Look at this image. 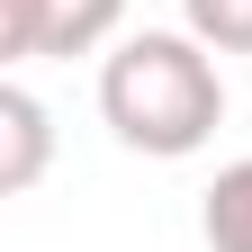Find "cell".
Here are the masks:
<instances>
[{
	"instance_id": "1",
	"label": "cell",
	"mask_w": 252,
	"mask_h": 252,
	"mask_svg": "<svg viewBox=\"0 0 252 252\" xmlns=\"http://www.w3.org/2000/svg\"><path fill=\"white\" fill-rule=\"evenodd\" d=\"M99 117L126 153H153V162H180L198 153L216 126H225V81H216V54L189 36V27H144L99 63Z\"/></svg>"
},
{
	"instance_id": "3",
	"label": "cell",
	"mask_w": 252,
	"mask_h": 252,
	"mask_svg": "<svg viewBox=\"0 0 252 252\" xmlns=\"http://www.w3.org/2000/svg\"><path fill=\"white\" fill-rule=\"evenodd\" d=\"M45 153H54V126H45V99L36 90H0V189L27 198V189L45 180Z\"/></svg>"
},
{
	"instance_id": "2",
	"label": "cell",
	"mask_w": 252,
	"mask_h": 252,
	"mask_svg": "<svg viewBox=\"0 0 252 252\" xmlns=\"http://www.w3.org/2000/svg\"><path fill=\"white\" fill-rule=\"evenodd\" d=\"M126 0H0V54L36 63V54H99L117 36Z\"/></svg>"
},
{
	"instance_id": "4",
	"label": "cell",
	"mask_w": 252,
	"mask_h": 252,
	"mask_svg": "<svg viewBox=\"0 0 252 252\" xmlns=\"http://www.w3.org/2000/svg\"><path fill=\"white\" fill-rule=\"evenodd\" d=\"M198 234H207V252H252V162L216 171L207 207H198Z\"/></svg>"
},
{
	"instance_id": "5",
	"label": "cell",
	"mask_w": 252,
	"mask_h": 252,
	"mask_svg": "<svg viewBox=\"0 0 252 252\" xmlns=\"http://www.w3.org/2000/svg\"><path fill=\"white\" fill-rule=\"evenodd\" d=\"M180 18L207 54H252V0H180Z\"/></svg>"
}]
</instances>
